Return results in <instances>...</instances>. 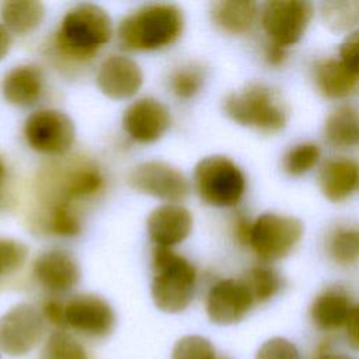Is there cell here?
<instances>
[{
  "label": "cell",
  "mask_w": 359,
  "mask_h": 359,
  "mask_svg": "<svg viewBox=\"0 0 359 359\" xmlns=\"http://www.w3.org/2000/svg\"><path fill=\"white\" fill-rule=\"evenodd\" d=\"M128 185L137 194L165 203H181L191 191L185 174L163 160H146L136 164L128 175Z\"/></svg>",
  "instance_id": "obj_10"
},
{
  "label": "cell",
  "mask_w": 359,
  "mask_h": 359,
  "mask_svg": "<svg viewBox=\"0 0 359 359\" xmlns=\"http://www.w3.org/2000/svg\"><path fill=\"white\" fill-rule=\"evenodd\" d=\"M304 236V223L279 212H264L251 220L247 245L262 264H272L289 257Z\"/></svg>",
  "instance_id": "obj_7"
},
{
  "label": "cell",
  "mask_w": 359,
  "mask_h": 359,
  "mask_svg": "<svg viewBox=\"0 0 359 359\" xmlns=\"http://www.w3.org/2000/svg\"><path fill=\"white\" fill-rule=\"evenodd\" d=\"M171 359H217L215 346L201 335H185L172 348Z\"/></svg>",
  "instance_id": "obj_33"
},
{
  "label": "cell",
  "mask_w": 359,
  "mask_h": 359,
  "mask_svg": "<svg viewBox=\"0 0 359 359\" xmlns=\"http://www.w3.org/2000/svg\"><path fill=\"white\" fill-rule=\"evenodd\" d=\"M194 226V216L181 203H161L146 219L149 238L156 247L172 248L185 241Z\"/></svg>",
  "instance_id": "obj_17"
},
{
  "label": "cell",
  "mask_w": 359,
  "mask_h": 359,
  "mask_svg": "<svg viewBox=\"0 0 359 359\" xmlns=\"http://www.w3.org/2000/svg\"><path fill=\"white\" fill-rule=\"evenodd\" d=\"M250 286L255 303H265L275 297L283 287L282 275L269 264H257L243 276Z\"/></svg>",
  "instance_id": "obj_28"
},
{
  "label": "cell",
  "mask_w": 359,
  "mask_h": 359,
  "mask_svg": "<svg viewBox=\"0 0 359 359\" xmlns=\"http://www.w3.org/2000/svg\"><path fill=\"white\" fill-rule=\"evenodd\" d=\"M324 24L332 31H351L359 24V1H327L321 4Z\"/></svg>",
  "instance_id": "obj_31"
},
{
  "label": "cell",
  "mask_w": 359,
  "mask_h": 359,
  "mask_svg": "<svg viewBox=\"0 0 359 359\" xmlns=\"http://www.w3.org/2000/svg\"><path fill=\"white\" fill-rule=\"evenodd\" d=\"M321 161V147L310 140L289 147L282 157V168L289 177H302L316 168Z\"/></svg>",
  "instance_id": "obj_29"
},
{
  "label": "cell",
  "mask_w": 359,
  "mask_h": 359,
  "mask_svg": "<svg viewBox=\"0 0 359 359\" xmlns=\"http://www.w3.org/2000/svg\"><path fill=\"white\" fill-rule=\"evenodd\" d=\"M217 359H226V358H217Z\"/></svg>",
  "instance_id": "obj_42"
},
{
  "label": "cell",
  "mask_w": 359,
  "mask_h": 359,
  "mask_svg": "<svg viewBox=\"0 0 359 359\" xmlns=\"http://www.w3.org/2000/svg\"><path fill=\"white\" fill-rule=\"evenodd\" d=\"M112 35V20L101 6L79 3L62 17L55 32V49L60 57L83 63L91 60Z\"/></svg>",
  "instance_id": "obj_2"
},
{
  "label": "cell",
  "mask_w": 359,
  "mask_h": 359,
  "mask_svg": "<svg viewBox=\"0 0 359 359\" xmlns=\"http://www.w3.org/2000/svg\"><path fill=\"white\" fill-rule=\"evenodd\" d=\"M323 135L334 149L345 150L359 143V111L351 104H341L328 112Z\"/></svg>",
  "instance_id": "obj_23"
},
{
  "label": "cell",
  "mask_w": 359,
  "mask_h": 359,
  "mask_svg": "<svg viewBox=\"0 0 359 359\" xmlns=\"http://www.w3.org/2000/svg\"><path fill=\"white\" fill-rule=\"evenodd\" d=\"M195 192L212 208H234L247 191V178L241 167L229 156L210 154L201 158L192 172Z\"/></svg>",
  "instance_id": "obj_6"
},
{
  "label": "cell",
  "mask_w": 359,
  "mask_h": 359,
  "mask_svg": "<svg viewBox=\"0 0 359 359\" xmlns=\"http://www.w3.org/2000/svg\"><path fill=\"white\" fill-rule=\"evenodd\" d=\"M255 359H300V355L293 342L282 337H275L258 348Z\"/></svg>",
  "instance_id": "obj_34"
},
{
  "label": "cell",
  "mask_w": 359,
  "mask_h": 359,
  "mask_svg": "<svg viewBox=\"0 0 359 359\" xmlns=\"http://www.w3.org/2000/svg\"><path fill=\"white\" fill-rule=\"evenodd\" d=\"M287 56H289V53H287L286 48L276 45L271 41H265V43L262 46V57L268 66L280 67L287 60Z\"/></svg>",
  "instance_id": "obj_37"
},
{
  "label": "cell",
  "mask_w": 359,
  "mask_h": 359,
  "mask_svg": "<svg viewBox=\"0 0 359 359\" xmlns=\"http://www.w3.org/2000/svg\"><path fill=\"white\" fill-rule=\"evenodd\" d=\"M13 45V38L8 29L0 22V62L8 55Z\"/></svg>",
  "instance_id": "obj_39"
},
{
  "label": "cell",
  "mask_w": 359,
  "mask_h": 359,
  "mask_svg": "<svg viewBox=\"0 0 359 359\" xmlns=\"http://www.w3.org/2000/svg\"><path fill=\"white\" fill-rule=\"evenodd\" d=\"M327 257L338 266H351L359 261V227L337 224L324 237Z\"/></svg>",
  "instance_id": "obj_25"
},
{
  "label": "cell",
  "mask_w": 359,
  "mask_h": 359,
  "mask_svg": "<svg viewBox=\"0 0 359 359\" xmlns=\"http://www.w3.org/2000/svg\"><path fill=\"white\" fill-rule=\"evenodd\" d=\"M28 255L27 244L13 237L0 236V282L3 278L18 272L27 262Z\"/></svg>",
  "instance_id": "obj_32"
},
{
  "label": "cell",
  "mask_w": 359,
  "mask_h": 359,
  "mask_svg": "<svg viewBox=\"0 0 359 359\" xmlns=\"http://www.w3.org/2000/svg\"><path fill=\"white\" fill-rule=\"evenodd\" d=\"M314 17L306 0H268L259 7V24L266 41L286 49L300 42Z\"/></svg>",
  "instance_id": "obj_9"
},
{
  "label": "cell",
  "mask_w": 359,
  "mask_h": 359,
  "mask_svg": "<svg viewBox=\"0 0 359 359\" xmlns=\"http://www.w3.org/2000/svg\"><path fill=\"white\" fill-rule=\"evenodd\" d=\"M22 136L34 151L50 157H63L74 144L76 126L66 112L55 108H41L25 118Z\"/></svg>",
  "instance_id": "obj_8"
},
{
  "label": "cell",
  "mask_w": 359,
  "mask_h": 359,
  "mask_svg": "<svg viewBox=\"0 0 359 359\" xmlns=\"http://www.w3.org/2000/svg\"><path fill=\"white\" fill-rule=\"evenodd\" d=\"M95 84L109 100H129L135 97L143 86V70L139 63L129 56L109 55L97 69Z\"/></svg>",
  "instance_id": "obj_15"
},
{
  "label": "cell",
  "mask_w": 359,
  "mask_h": 359,
  "mask_svg": "<svg viewBox=\"0 0 359 359\" xmlns=\"http://www.w3.org/2000/svg\"><path fill=\"white\" fill-rule=\"evenodd\" d=\"M45 73L36 63H20L8 69L0 80L3 100L14 107L35 105L45 91Z\"/></svg>",
  "instance_id": "obj_19"
},
{
  "label": "cell",
  "mask_w": 359,
  "mask_h": 359,
  "mask_svg": "<svg viewBox=\"0 0 359 359\" xmlns=\"http://www.w3.org/2000/svg\"><path fill=\"white\" fill-rule=\"evenodd\" d=\"M36 182L42 206H74L77 202L100 194L105 178L95 161L84 157H70L43 167Z\"/></svg>",
  "instance_id": "obj_3"
},
{
  "label": "cell",
  "mask_w": 359,
  "mask_h": 359,
  "mask_svg": "<svg viewBox=\"0 0 359 359\" xmlns=\"http://www.w3.org/2000/svg\"><path fill=\"white\" fill-rule=\"evenodd\" d=\"M338 59L351 74L359 79V29L348 32L338 49Z\"/></svg>",
  "instance_id": "obj_35"
},
{
  "label": "cell",
  "mask_w": 359,
  "mask_h": 359,
  "mask_svg": "<svg viewBox=\"0 0 359 359\" xmlns=\"http://www.w3.org/2000/svg\"><path fill=\"white\" fill-rule=\"evenodd\" d=\"M32 275L45 290L60 294L76 287L81 278V271L70 252L62 248H50L35 258Z\"/></svg>",
  "instance_id": "obj_16"
},
{
  "label": "cell",
  "mask_w": 359,
  "mask_h": 359,
  "mask_svg": "<svg viewBox=\"0 0 359 359\" xmlns=\"http://www.w3.org/2000/svg\"><path fill=\"white\" fill-rule=\"evenodd\" d=\"M36 226L56 237H76L81 231V217L74 206H42Z\"/></svg>",
  "instance_id": "obj_26"
},
{
  "label": "cell",
  "mask_w": 359,
  "mask_h": 359,
  "mask_svg": "<svg viewBox=\"0 0 359 359\" xmlns=\"http://www.w3.org/2000/svg\"><path fill=\"white\" fill-rule=\"evenodd\" d=\"M317 359H355L349 355H345V353H335V352H324L321 353Z\"/></svg>",
  "instance_id": "obj_40"
},
{
  "label": "cell",
  "mask_w": 359,
  "mask_h": 359,
  "mask_svg": "<svg viewBox=\"0 0 359 359\" xmlns=\"http://www.w3.org/2000/svg\"><path fill=\"white\" fill-rule=\"evenodd\" d=\"M45 4L36 0H8L1 4V24L14 35H28L45 18Z\"/></svg>",
  "instance_id": "obj_24"
},
{
  "label": "cell",
  "mask_w": 359,
  "mask_h": 359,
  "mask_svg": "<svg viewBox=\"0 0 359 359\" xmlns=\"http://www.w3.org/2000/svg\"><path fill=\"white\" fill-rule=\"evenodd\" d=\"M41 313L43 320L50 323L52 325L65 331L66 327V317H65V303L57 299H48L42 307Z\"/></svg>",
  "instance_id": "obj_36"
},
{
  "label": "cell",
  "mask_w": 359,
  "mask_h": 359,
  "mask_svg": "<svg viewBox=\"0 0 359 359\" xmlns=\"http://www.w3.org/2000/svg\"><path fill=\"white\" fill-rule=\"evenodd\" d=\"M205 77L206 72L202 65L198 62H187L171 72L168 77V87L174 97L188 101L202 90Z\"/></svg>",
  "instance_id": "obj_27"
},
{
  "label": "cell",
  "mask_w": 359,
  "mask_h": 359,
  "mask_svg": "<svg viewBox=\"0 0 359 359\" xmlns=\"http://www.w3.org/2000/svg\"><path fill=\"white\" fill-rule=\"evenodd\" d=\"M6 180V164L3 161V158L0 157V192H1V185Z\"/></svg>",
  "instance_id": "obj_41"
},
{
  "label": "cell",
  "mask_w": 359,
  "mask_h": 359,
  "mask_svg": "<svg viewBox=\"0 0 359 359\" xmlns=\"http://www.w3.org/2000/svg\"><path fill=\"white\" fill-rule=\"evenodd\" d=\"M196 290L195 265L172 248L154 247L150 294L154 306L168 314L184 311Z\"/></svg>",
  "instance_id": "obj_5"
},
{
  "label": "cell",
  "mask_w": 359,
  "mask_h": 359,
  "mask_svg": "<svg viewBox=\"0 0 359 359\" xmlns=\"http://www.w3.org/2000/svg\"><path fill=\"white\" fill-rule=\"evenodd\" d=\"M41 359H88L87 351L81 342H79L69 332L59 330L52 332L42 349Z\"/></svg>",
  "instance_id": "obj_30"
},
{
  "label": "cell",
  "mask_w": 359,
  "mask_h": 359,
  "mask_svg": "<svg viewBox=\"0 0 359 359\" xmlns=\"http://www.w3.org/2000/svg\"><path fill=\"white\" fill-rule=\"evenodd\" d=\"M317 184L327 201L332 203L348 201L359 189V161L346 156L325 158L320 164Z\"/></svg>",
  "instance_id": "obj_18"
},
{
  "label": "cell",
  "mask_w": 359,
  "mask_h": 359,
  "mask_svg": "<svg viewBox=\"0 0 359 359\" xmlns=\"http://www.w3.org/2000/svg\"><path fill=\"white\" fill-rule=\"evenodd\" d=\"M171 123L168 108L156 98L142 97L130 102L122 115L125 133L136 143L150 144L157 142Z\"/></svg>",
  "instance_id": "obj_14"
},
{
  "label": "cell",
  "mask_w": 359,
  "mask_h": 359,
  "mask_svg": "<svg viewBox=\"0 0 359 359\" xmlns=\"http://www.w3.org/2000/svg\"><path fill=\"white\" fill-rule=\"evenodd\" d=\"M45 320L39 309L29 303L13 306L0 317V352L22 356L38 346Z\"/></svg>",
  "instance_id": "obj_11"
},
{
  "label": "cell",
  "mask_w": 359,
  "mask_h": 359,
  "mask_svg": "<svg viewBox=\"0 0 359 359\" xmlns=\"http://www.w3.org/2000/svg\"><path fill=\"white\" fill-rule=\"evenodd\" d=\"M311 76L316 90L328 100L348 98L356 88L358 80L338 57H320L313 63Z\"/></svg>",
  "instance_id": "obj_21"
},
{
  "label": "cell",
  "mask_w": 359,
  "mask_h": 359,
  "mask_svg": "<svg viewBox=\"0 0 359 359\" xmlns=\"http://www.w3.org/2000/svg\"><path fill=\"white\" fill-rule=\"evenodd\" d=\"M351 299L341 286H328L321 290L310 306V318L323 331H334L344 325L352 311Z\"/></svg>",
  "instance_id": "obj_22"
},
{
  "label": "cell",
  "mask_w": 359,
  "mask_h": 359,
  "mask_svg": "<svg viewBox=\"0 0 359 359\" xmlns=\"http://www.w3.org/2000/svg\"><path fill=\"white\" fill-rule=\"evenodd\" d=\"M223 112L234 123L275 135L289 122V107L282 94L269 84L248 81L223 98Z\"/></svg>",
  "instance_id": "obj_4"
},
{
  "label": "cell",
  "mask_w": 359,
  "mask_h": 359,
  "mask_svg": "<svg viewBox=\"0 0 359 359\" xmlns=\"http://www.w3.org/2000/svg\"><path fill=\"white\" fill-rule=\"evenodd\" d=\"M210 20L223 34H248L259 20V6L252 0H220L210 6Z\"/></svg>",
  "instance_id": "obj_20"
},
{
  "label": "cell",
  "mask_w": 359,
  "mask_h": 359,
  "mask_svg": "<svg viewBox=\"0 0 359 359\" xmlns=\"http://www.w3.org/2000/svg\"><path fill=\"white\" fill-rule=\"evenodd\" d=\"M254 304H257L255 299L244 278H224L215 282L205 299L206 314L217 325L241 321Z\"/></svg>",
  "instance_id": "obj_13"
},
{
  "label": "cell",
  "mask_w": 359,
  "mask_h": 359,
  "mask_svg": "<svg viewBox=\"0 0 359 359\" xmlns=\"http://www.w3.org/2000/svg\"><path fill=\"white\" fill-rule=\"evenodd\" d=\"M346 337L349 344L359 351V304L352 307L349 318L346 321Z\"/></svg>",
  "instance_id": "obj_38"
},
{
  "label": "cell",
  "mask_w": 359,
  "mask_h": 359,
  "mask_svg": "<svg viewBox=\"0 0 359 359\" xmlns=\"http://www.w3.org/2000/svg\"><path fill=\"white\" fill-rule=\"evenodd\" d=\"M66 327L74 332L101 339L108 337L116 323L111 304L95 293H77L65 303Z\"/></svg>",
  "instance_id": "obj_12"
},
{
  "label": "cell",
  "mask_w": 359,
  "mask_h": 359,
  "mask_svg": "<svg viewBox=\"0 0 359 359\" xmlns=\"http://www.w3.org/2000/svg\"><path fill=\"white\" fill-rule=\"evenodd\" d=\"M185 27L182 8L174 3H147L118 24L116 39L125 50H158L172 45Z\"/></svg>",
  "instance_id": "obj_1"
}]
</instances>
